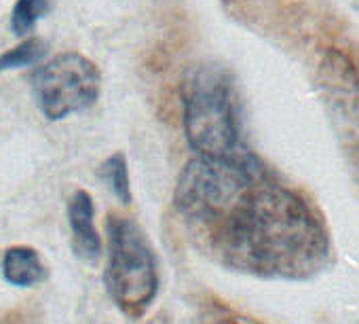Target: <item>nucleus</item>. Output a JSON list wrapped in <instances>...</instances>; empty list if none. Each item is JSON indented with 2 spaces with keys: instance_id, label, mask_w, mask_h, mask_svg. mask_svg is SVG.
<instances>
[{
  "instance_id": "obj_10",
  "label": "nucleus",
  "mask_w": 359,
  "mask_h": 324,
  "mask_svg": "<svg viewBox=\"0 0 359 324\" xmlns=\"http://www.w3.org/2000/svg\"><path fill=\"white\" fill-rule=\"evenodd\" d=\"M51 0H18L11 11V32L20 37H28L34 26L51 13Z\"/></svg>"
},
{
  "instance_id": "obj_3",
  "label": "nucleus",
  "mask_w": 359,
  "mask_h": 324,
  "mask_svg": "<svg viewBox=\"0 0 359 324\" xmlns=\"http://www.w3.org/2000/svg\"><path fill=\"white\" fill-rule=\"evenodd\" d=\"M108 261L104 282L112 301L127 316H142L158 290L156 257L144 231L127 216L110 214L106 221Z\"/></svg>"
},
{
  "instance_id": "obj_2",
  "label": "nucleus",
  "mask_w": 359,
  "mask_h": 324,
  "mask_svg": "<svg viewBox=\"0 0 359 324\" xmlns=\"http://www.w3.org/2000/svg\"><path fill=\"white\" fill-rule=\"evenodd\" d=\"M189 146L199 157H222L243 148L239 108L229 77L212 64L189 68L180 85Z\"/></svg>"
},
{
  "instance_id": "obj_7",
  "label": "nucleus",
  "mask_w": 359,
  "mask_h": 324,
  "mask_svg": "<svg viewBox=\"0 0 359 324\" xmlns=\"http://www.w3.org/2000/svg\"><path fill=\"white\" fill-rule=\"evenodd\" d=\"M3 278L20 288H32L47 280L49 269L39 250L30 246H11L3 254Z\"/></svg>"
},
{
  "instance_id": "obj_8",
  "label": "nucleus",
  "mask_w": 359,
  "mask_h": 324,
  "mask_svg": "<svg viewBox=\"0 0 359 324\" xmlns=\"http://www.w3.org/2000/svg\"><path fill=\"white\" fill-rule=\"evenodd\" d=\"M49 53V45L39 39V37H30L22 43H18L15 47L7 49L5 53H0V74L9 72V70H22V68H30L43 62V58Z\"/></svg>"
},
{
  "instance_id": "obj_6",
  "label": "nucleus",
  "mask_w": 359,
  "mask_h": 324,
  "mask_svg": "<svg viewBox=\"0 0 359 324\" xmlns=\"http://www.w3.org/2000/svg\"><path fill=\"white\" fill-rule=\"evenodd\" d=\"M68 223L72 231L74 252L85 261H100L102 257V238L95 229V204L93 197L79 189L68 202Z\"/></svg>"
},
{
  "instance_id": "obj_5",
  "label": "nucleus",
  "mask_w": 359,
  "mask_h": 324,
  "mask_svg": "<svg viewBox=\"0 0 359 324\" xmlns=\"http://www.w3.org/2000/svg\"><path fill=\"white\" fill-rule=\"evenodd\" d=\"M321 79L336 125L351 138H359V74L342 53L330 51L321 64Z\"/></svg>"
},
{
  "instance_id": "obj_4",
  "label": "nucleus",
  "mask_w": 359,
  "mask_h": 324,
  "mask_svg": "<svg viewBox=\"0 0 359 324\" xmlns=\"http://www.w3.org/2000/svg\"><path fill=\"white\" fill-rule=\"evenodd\" d=\"M30 85L41 112L49 121H64L97 102L102 72L87 56L66 51L39 64L30 74Z\"/></svg>"
},
{
  "instance_id": "obj_1",
  "label": "nucleus",
  "mask_w": 359,
  "mask_h": 324,
  "mask_svg": "<svg viewBox=\"0 0 359 324\" xmlns=\"http://www.w3.org/2000/svg\"><path fill=\"white\" fill-rule=\"evenodd\" d=\"M173 206L191 238L235 271L302 280L330 261L319 212L248 146L191 159L177 179Z\"/></svg>"
},
{
  "instance_id": "obj_9",
  "label": "nucleus",
  "mask_w": 359,
  "mask_h": 324,
  "mask_svg": "<svg viewBox=\"0 0 359 324\" xmlns=\"http://www.w3.org/2000/svg\"><path fill=\"white\" fill-rule=\"evenodd\" d=\"M97 176L110 187L112 195L121 202V204H131V185H129V168H127V159L123 153H112L108 159H104L100 168H97Z\"/></svg>"
}]
</instances>
